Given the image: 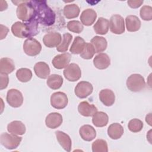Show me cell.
<instances>
[{"label": "cell", "instance_id": "obj_33", "mask_svg": "<svg viewBox=\"0 0 152 152\" xmlns=\"http://www.w3.org/2000/svg\"><path fill=\"white\" fill-rule=\"evenodd\" d=\"M72 39L71 34L66 33L62 36V39L61 43L56 47V50L59 52H65L68 50L69 45Z\"/></svg>", "mask_w": 152, "mask_h": 152}, {"label": "cell", "instance_id": "obj_40", "mask_svg": "<svg viewBox=\"0 0 152 152\" xmlns=\"http://www.w3.org/2000/svg\"><path fill=\"white\" fill-rule=\"evenodd\" d=\"M143 1H139V0H129L127 1V3L132 8H137L140 7L142 4H143Z\"/></svg>", "mask_w": 152, "mask_h": 152}, {"label": "cell", "instance_id": "obj_7", "mask_svg": "<svg viewBox=\"0 0 152 152\" xmlns=\"http://www.w3.org/2000/svg\"><path fill=\"white\" fill-rule=\"evenodd\" d=\"M109 28L112 33L115 34H121L125 31V23L124 18L119 15H113L109 21Z\"/></svg>", "mask_w": 152, "mask_h": 152}, {"label": "cell", "instance_id": "obj_34", "mask_svg": "<svg viewBox=\"0 0 152 152\" xmlns=\"http://www.w3.org/2000/svg\"><path fill=\"white\" fill-rule=\"evenodd\" d=\"M92 151L93 152H107L108 147L107 142L103 139H97L92 143Z\"/></svg>", "mask_w": 152, "mask_h": 152}, {"label": "cell", "instance_id": "obj_38", "mask_svg": "<svg viewBox=\"0 0 152 152\" xmlns=\"http://www.w3.org/2000/svg\"><path fill=\"white\" fill-rule=\"evenodd\" d=\"M141 18L145 21H150L152 19V7L149 5H144L140 11Z\"/></svg>", "mask_w": 152, "mask_h": 152}, {"label": "cell", "instance_id": "obj_20", "mask_svg": "<svg viewBox=\"0 0 152 152\" xmlns=\"http://www.w3.org/2000/svg\"><path fill=\"white\" fill-rule=\"evenodd\" d=\"M81 138L86 141H91L96 137L95 129L90 125H84L79 129Z\"/></svg>", "mask_w": 152, "mask_h": 152}, {"label": "cell", "instance_id": "obj_21", "mask_svg": "<svg viewBox=\"0 0 152 152\" xmlns=\"http://www.w3.org/2000/svg\"><path fill=\"white\" fill-rule=\"evenodd\" d=\"M36 75L42 79H46L49 76L50 70L49 65L45 62H38L34 66Z\"/></svg>", "mask_w": 152, "mask_h": 152}, {"label": "cell", "instance_id": "obj_16", "mask_svg": "<svg viewBox=\"0 0 152 152\" xmlns=\"http://www.w3.org/2000/svg\"><path fill=\"white\" fill-rule=\"evenodd\" d=\"M78 112L83 116H93L97 111V108L93 104H90L87 101H83L79 103L78 106Z\"/></svg>", "mask_w": 152, "mask_h": 152}, {"label": "cell", "instance_id": "obj_42", "mask_svg": "<svg viewBox=\"0 0 152 152\" xmlns=\"http://www.w3.org/2000/svg\"><path fill=\"white\" fill-rule=\"evenodd\" d=\"M0 3H1L0 11H2L4 10H5L7 8V7H8V5H7V2L5 1H1Z\"/></svg>", "mask_w": 152, "mask_h": 152}, {"label": "cell", "instance_id": "obj_17", "mask_svg": "<svg viewBox=\"0 0 152 152\" xmlns=\"http://www.w3.org/2000/svg\"><path fill=\"white\" fill-rule=\"evenodd\" d=\"M99 99L104 105L111 106L115 103V95L113 91L110 89H103L99 93Z\"/></svg>", "mask_w": 152, "mask_h": 152}, {"label": "cell", "instance_id": "obj_32", "mask_svg": "<svg viewBox=\"0 0 152 152\" xmlns=\"http://www.w3.org/2000/svg\"><path fill=\"white\" fill-rule=\"evenodd\" d=\"M16 77L22 83H26L31 79L32 72L28 68H20L16 72Z\"/></svg>", "mask_w": 152, "mask_h": 152}, {"label": "cell", "instance_id": "obj_24", "mask_svg": "<svg viewBox=\"0 0 152 152\" xmlns=\"http://www.w3.org/2000/svg\"><path fill=\"white\" fill-rule=\"evenodd\" d=\"M7 130L10 133L21 135L25 134L26 129L21 121H14L8 124Z\"/></svg>", "mask_w": 152, "mask_h": 152}, {"label": "cell", "instance_id": "obj_13", "mask_svg": "<svg viewBox=\"0 0 152 152\" xmlns=\"http://www.w3.org/2000/svg\"><path fill=\"white\" fill-rule=\"evenodd\" d=\"M71 59V55L69 53H64L55 56L52 59V63L53 66L58 69L66 68Z\"/></svg>", "mask_w": 152, "mask_h": 152}, {"label": "cell", "instance_id": "obj_41", "mask_svg": "<svg viewBox=\"0 0 152 152\" xmlns=\"http://www.w3.org/2000/svg\"><path fill=\"white\" fill-rule=\"evenodd\" d=\"M0 27H1V31H0V33H1V36H0V39L1 40H2L4 39H5L8 33V31H9V29L7 27L2 25V24H1L0 25Z\"/></svg>", "mask_w": 152, "mask_h": 152}, {"label": "cell", "instance_id": "obj_3", "mask_svg": "<svg viewBox=\"0 0 152 152\" xmlns=\"http://www.w3.org/2000/svg\"><path fill=\"white\" fill-rule=\"evenodd\" d=\"M16 14L18 18L23 21L27 22L35 17V11L30 1H25L19 2Z\"/></svg>", "mask_w": 152, "mask_h": 152}, {"label": "cell", "instance_id": "obj_26", "mask_svg": "<svg viewBox=\"0 0 152 152\" xmlns=\"http://www.w3.org/2000/svg\"><path fill=\"white\" fill-rule=\"evenodd\" d=\"M109 121L108 115L104 112H96L93 116L92 122L97 127H103L107 125Z\"/></svg>", "mask_w": 152, "mask_h": 152}, {"label": "cell", "instance_id": "obj_29", "mask_svg": "<svg viewBox=\"0 0 152 152\" xmlns=\"http://www.w3.org/2000/svg\"><path fill=\"white\" fill-rule=\"evenodd\" d=\"M15 69L14 61L9 58H2L0 59V72L10 74Z\"/></svg>", "mask_w": 152, "mask_h": 152}, {"label": "cell", "instance_id": "obj_30", "mask_svg": "<svg viewBox=\"0 0 152 152\" xmlns=\"http://www.w3.org/2000/svg\"><path fill=\"white\" fill-rule=\"evenodd\" d=\"M63 78L58 74H52L48 78L46 84L52 90H58L63 84Z\"/></svg>", "mask_w": 152, "mask_h": 152}, {"label": "cell", "instance_id": "obj_12", "mask_svg": "<svg viewBox=\"0 0 152 152\" xmlns=\"http://www.w3.org/2000/svg\"><path fill=\"white\" fill-rule=\"evenodd\" d=\"M62 41V36L58 32L52 31L46 34L43 37L44 45L49 48L57 47Z\"/></svg>", "mask_w": 152, "mask_h": 152}, {"label": "cell", "instance_id": "obj_11", "mask_svg": "<svg viewBox=\"0 0 152 152\" xmlns=\"http://www.w3.org/2000/svg\"><path fill=\"white\" fill-rule=\"evenodd\" d=\"M93 90V87L90 83L82 81L77 84L74 89V92L78 97L84 99L90 95L92 93Z\"/></svg>", "mask_w": 152, "mask_h": 152}, {"label": "cell", "instance_id": "obj_8", "mask_svg": "<svg viewBox=\"0 0 152 152\" xmlns=\"http://www.w3.org/2000/svg\"><path fill=\"white\" fill-rule=\"evenodd\" d=\"M7 102L12 107H19L23 103V96L17 89L11 88L7 91Z\"/></svg>", "mask_w": 152, "mask_h": 152}, {"label": "cell", "instance_id": "obj_10", "mask_svg": "<svg viewBox=\"0 0 152 152\" xmlns=\"http://www.w3.org/2000/svg\"><path fill=\"white\" fill-rule=\"evenodd\" d=\"M68 103V99L66 94L61 91L53 93L50 96L51 106L56 109L65 108Z\"/></svg>", "mask_w": 152, "mask_h": 152}, {"label": "cell", "instance_id": "obj_18", "mask_svg": "<svg viewBox=\"0 0 152 152\" xmlns=\"http://www.w3.org/2000/svg\"><path fill=\"white\" fill-rule=\"evenodd\" d=\"M97 18L96 12L91 8H88L84 10L80 16V20L83 24L86 26L92 25Z\"/></svg>", "mask_w": 152, "mask_h": 152}, {"label": "cell", "instance_id": "obj_4", "mask_svg": "<svg viewBox=\"0 0 152 152\" xmlns=\"http://www.w3.org/2000/svg\"><path fill=\"white\" fill-rule=\"evenodd\" d=\"M126 87L131 91L139 92L144 89L145 82L144 77L139 74H131L126 80Z\"/></svg>", "mask_w": 152, "mask_h": 152}, {"label": "cell", "instance_id": "obj_19", "mask_svg": "<svg viewBox=\"0 0 152 152\" xmlns=\"http://www.w3.org/2000/svg\"><path fill=\"white\" fill-rule=\"evenodd\" d=\"M55 135L58 142L62 147L65 151L69 152L71 150L72 145V141L70 137L64 132L61 131H56Z\"/></svg>", "mask_w": 152, "mask_h": 152}, {"label": "cell", "instance_id": "obj_39", "mask_svg": "<svg viewBox=\"0 0 152 152\" xmlns=\"http://www.w3.org/2000/svg\"><path fill=\"white\" fill-rule=\"evenodd\" d=\"M0 90H2L7 87L9 83V77L7 74L0 72Z\"/></svg>", "mask_w": 152, "mask_h": 152}, {"label": "cell", "instance_id": "obj_35", "mask_svg": "<svg viewBox=\"0 0 152 152\" xmlns=\"http://www.w3.org/2000/svg\"><path fill=\"white\" fill-rule=\"evenodd\" d=\"M96 53L95 49L91 43H86L83 51L80 53V56L85 59H91Z\"/></svg>", "mask_w": 152, "mask_h": 152}, {"label": "cell", "instance_id": "obj_23", "mask_svg": "<svg viewBox=\"0 0 152 152\" xmlns=\"http://www.w3.org/2000/svg\"><path fill=\"white\" fill-rule=\"evenodd\" d=\"M93 28L96 34L101 35L106 34L109 31V21L103 17H100L94 24Z\"/></svg>", "mask_w": 152, "mask_h": 152}, {"label": "cell", "instance_id": "obj_28", "mask_svg": "<svg viewBox=\"0 0 152 152\" xmlns=\"http://www.w3.org/2000/svg\"><path fill=\"white\" fill-rule=\"evenodd\" d=\"M80 10L79 7L75 4L66 5L63 10L65 17L68 19H72L79 15Z\"/></svg>", "mask_w": 152, "mask_h": 152}, {"label": "cell", "instance_id": "obj_14", "mask_svg": "<svg viewBox=\"0 0 152 152\" xmlns=\"http://www.w3.org/2000/svg\"><path fill=\"white\" fill-rule=\"evenodd\" d=\"M63 119L59 113H50L46 117L45 124L46 126L50 129H55L59 127L62 123Z\"/></svg>", "mask_w": 152, "mask_h": 152}, {"label": "cell", "instance_id": "obj_37", "mask_svg": "<svg viewBox=\"0 0 152 152\" xmlns=\"http://www.w3.org/2000/svg\"><path fill=\"white\" fill-rule=\"evenodd\" d=\"M67 28L71 32L80 33L84 29L82 23L77 20H72L67 23Z\"/></svg>", "mask_w": 152, "mask_h": 152}, {"label": "cell", "instance_id": "obj_2", "mask_svg": "<svg viewBox=\"0 0 152 152\" xmlns=\"http://www.w3.org/2000/svg\"><path fill=\"white\" fill-rule=\"evenodd\" d=\"M38 24L39 23L35 17L26 23L17 21L12 24L11 31L15 37L30 38L37 34Z\"/></svg>", "mask_w": 152, "mask_h": 152}, {"label": "cell", "instance_id": "obj_36", "mask_svg": "<svg viewBox=\"0 0 152 152\" xmlns=\"http://www.w3.org/2000/svg\"><path fill=\"white\" fill-rule=\"evenodd\" d=\"M143 122L139 119L134 118L129 121L128 127L130 131L136 133L141 131L143 128Z\"/></svg>", "mask_w": 152, "mask_h": 152}, {"label": "cell", "instance_id": "obj_5", "mask_svg": "<svg viewBox=\"0 0 152 152\" xmlns=\"http://www.w3.org/2000/svg\"><path fill=\"white\" fill-rule=\"evenodd\" d=\"M22 140V137L13 134L2 133L0 135V142L5 148L8 150L15 149L18 147Z\"/></svg>", "mask_w": 152, "mask_h": 152}, {"label": "cell", "instance_id": "obj_22", "mask_svg": "<svg viewBox=\"0 0 152 152\" xmlns=\"http://www.w3.org/2000/svg\"><path fill=\"white\" fill-rule=\"evenodd\" d=\"M126 29L129 32L138 31L141 27V21L136 15H129L125 18Z\"/></svg>", "mask_w": 152, "mask_h": 152}, {"label": "cell", "instance_id": "obj_31", "mask_svg": "<svg viewBox=\"0 0 152 152\" xmlns=\"http://www.w3.org/2000/svg\"><path fill=\"white\" fill-rule=\"evenodd\" d=\"M86 42L80 36H77L74 39L70 48L69 51L72 54H80L84 50Z\"/></svg>", "mask_w": 152, "mask_h": 152}, {"label": "cell", "instance_id": "obj_9", "mask_svg": "<svg viewBox=\"0 0 152 152\" xmlns=\"http://www.w3.org/2000/svg\"><path fill=\"white\" fill-rule=\"evenodd\" d=\"M64 75L67 80L74 82L78 81L81 78V71L77 64L71 63L64 70Z\"/></svg>", "mask_w": 152, "mask_h": 152}, {"label": "cell", "instance_id": "obj_1", "mask_svg": "<svg viewBox=\"0 0 152 152\" xmlns=\"http://www.w3.org/2000/svg\"><path fill=\"white\" fill-rule=\"evenodd\" d=\"M35 11V18L39 23L50 26L55 21V14L46 1H30Z\"/></svg>", "mask_w": 152, "mask_h": 152}, {"label": "cell", "instance_id": "obj_6", "mask_svg": "<svg viewBox=\"0 0 152 152\" xmlns=\"http://www.w3.org/2000/svg\"><path fill=\"white\" fill-rule=\"evenodd\" d=\"M41 50L40 43L34 38H27L23 43V50L28 56H36L40 53Z\"/></svg>", "mask_w": 152, "mask_h": 152}, {"label": "cell", "instance_id": "obj_25", "mask_svg": "<svg viewBox=\"0 0 152 152\" xmlns=\"http://www.w3.org/2000/svg\"><path fill=\"white\" fill-rule=\"evenodd\" d=\"M124 128L119 123L112 124L107 128V134L113 140L120 138L124 134Z\"/></svg>", "mask_w": 152, "mask_h": 152}, {"label": "cell", "instance_id": "obj_27", "mask_svg": "<svg viewBox=\"0 0 152 152\" xmlns=\"http://www.w3.org/2000/svg\"><path fill=\"white\" fill-rule=\"evenodd\" d=\"M90 43L93 45L96 53H100L106 49L107 43L106 39L103 37L96 36L92 38Z\"/></svg>", "mask_w": 152, "mask_h": 152}, {"label": "cell", "instance_id": "obj_15", "mask_svg": "<svg viewBox=\"0 0 152 152\" xmlns=\"http://www.w3.org/2000/svg\"><path fill=\"white\" fill-rule=\"evenodd\" d=\"M93 64L99 69H104L109 66L110 59L106 53H100L94 58Z\"/></svg>", "mask_w": 152, "mask_h": 152}]
</instances>
